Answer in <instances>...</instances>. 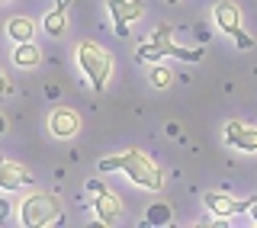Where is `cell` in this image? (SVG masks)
<instances>
[{
    "instance_id": "6da1fadb",
    "label": "cell",
    "mask_w": 257,
    "mask_h": 228,
    "mask_svg": "<svg viewBox=\"0 0 257 228\" xmlns=\"http://www.w3.org/2000/svg\"><path fill=\"white\" fill-rule=\"evenodd\" d=\"M100 170H125V177L135 186H145V190H155V193L164 186V174H161V167L145 151H139V148L122 151V154H116V158H103Z\"/></svg>"
},
{
    "instance_id": "7a4b0ae2",
    "label": "cell",
    "mask_w": 257,
    "mask_h": 228,
    "mask_svg": "<svg viewBox=\"0 0 257 228\" xmlns=\"http://www.w3.org/2000/svg\"><path fill=\"white\" fill-rule=\"evenodd\" d=\"M77 64L84 68V77L93 84L96 93L106 90L109 74H112V58L106 48H100L96 42H80L77 45Z\"/></svg>"
},
{
    "instance_id": "3957f363",
    "label": "cell",
    "mask_w": 257,
    "mask_h": 228,
    "mask_svg": "<svg viewBox=\"0 0 257 228\" xmlns=\"http://www.w3.org/2000/svg\"><path fill=\"white\" fill-rule=\"evenodd\" d=\"M58 215H61V206H58V199L48 196V193H32V196H26L23 206H20V218H23L26 228L52 225Z\"/></svg>"
},
{
    "instance_id": "277c9868",
    "label": "cell",
    "mask_w": 257,
    "mask_h": 228,
    "mask_svg": "<svg viewBox=\"0 0 257 228\" xmlns=\"http://www.w3.org/2000/svg\"><path fill=\"white\" fill-rule=\"evenodd\" d=\"M212 16H215V26H219L225 36L235 39L238 48H254V39L241 29V10H238L235 0H219L215 10H212Z\"/></svg>"
},
{
    "instance_id": "5b68a950",
    "label": "cell",
    "mask_w": 257,
    "mask_h": 228,
    "mask_svg": "<svg viewBox=\"0 0 257 228\" xmlns=\"http://www.w3.org/2000/svg\"><path fill=\"white\" fill-rule=\"evenodd\" d=\"M161 58H180V61L193 64V61L203 58V48H183V45H174L167 39V42H145L135 52V61H161Z\"/></svg>"
},
{
    "instance_id": "8992f818",
    "label": "cell",
    "mask_w": 257,
    "mask_h": 228,
    "mask_svg": "<svg viewBox=\"0 0 257 228\" xmlns=\"http://www.w3.org/2000/svg\"><path fill=\"white\" fill-rule=\"evenodd\" d=\"M87 193L93 196V212H96V218H100L103 225H116L119 212H122V202H119L116 193L106 190L100 180H87Z\"/></svg>"
},
{
    "instance_id": "52a82bcc",
    "label": "cell",
    "mask_w": 257,
    "mask_h": 228,
    "mask_svg": "<svg viewBox=\"0 0 257 228\" xmlns=\"http://www.w3.org/2000/svg\"><path fill=\"white\" fill-rule=\"evenodd\" d=\"M203 202H206V209H209L212 215L231 218V215H238V212H247L254 199H235V196H225V193L209 190V193H203Z\"/></svg>"
},
{
    "instance_id": "ba28073f",
    "label": "cell",
    "mask_w": 257,
    "mask_h": 228,
    "mask_svg": "<svg viewBox=\"0 0 257 228\" xmlns=\"http://www.w3.org/2000/svg\"><path fill=\"white\" fill-rule=\"evenodd\" d=\"M145 13L142 0H109V16H112V26H116L119 36H128V23L139 20Z\"/></svg>"
},
{
    "instance_id": "9c48e42d",
    "label": "cell",
    "mask_w": 257,
    "mask_h": 228,
    "mask_svg": "<svg viewBox=\"0 0 257 228\" xmlns=\"http://www.w3.org/2000/svg\"><path fill=\"white\" fill-rule=\"evenodd\" d=\"M225 142L235 145L238 151H257V129L244 122H228L225 126Z\"/></svg>"
},
{
    "instance_id": "30bf717a",
    "label": "cell",
    "mask_w": 257,
    "mask_h": 228,
    "mask_svg": "<svg viewBox=\"0 0 257 228\" xmlns=\"http://www.w3.org/2000/svg\"><path fill=\"white\" fill-rule=\"evenodd\" d=\"M77 112L74 109H68V106H58L52 112V116H48V129H52V135L55 138H71L77 132Z\"/></svg>"
},
{
    "instance_id": "8fae6325",
    "label": "cell",
    "mask_w": 257,
    "mask_h": 228,
    "mask_svg": "<svg viewBox=\"0 0 257 228\" xmlns=\"http://www.w3.org/2000/svg\"><path fill=\"white\" fill-rule=\"evenodd\" d=\"M29 183H32V174L26 167L0 158V190H16V186H29Z\"/></svg>"
},
{
    "instance_id": "7c38bea8",
    "label": "cell",
    "mask_w": 257,
    "mask_h": 228,
    "mask_svg": "<svg viewBox=\"0 0 257 228\" xmlns=\"http://www.w3.org/2000/svg\"><path fill=\"white\" fill-rule=\"evenodd\" d=\"M7 36H10L13 42H32V36H36V23H32L29 16H13V20L7 23Z\"/></svg>"
},
{
    "instance_id": "4fadbf2b",
    "label": "cell",
    "mask_w": 257,
    "mask_h": 228,
    "mask_svg": "<svg viewBox=\"0 0 257 228\" xmlns=\"http://www.w3.org/2000/svg\"><path fill=\"white\" fill-rule=\"evenodd\" d=\"M13 61L20 64V68H36V64L42 61V52L36 48V42H16V48H13Z\"/></svg>"
},
{
    "instance_id": "5bb4252c",
    "label": "cell",
    "mask_w": 257,
    "mask_h": 228,
    "mask_svg": "<svg viewBox=\"0 0 257 228\" xmlns=\"http://www.w3.org/2000/svg\"><path fill=\"white\" fill-rule=\"evenodd\" d=\"M64 10H68V7H61V4H58L52 13L45 16V23H42V26H45L48 36H61V32H64V26H68V16H64Z\"/></svg>"
},
{
    "instance_id": "9a60e30c",
    "label": "cell",
    "mask_w": 257,
    "mask_h": 228,
    "mask_svg": "<svg viewBox=\"0 0 257 228\" xmlns=\"http://www.w3.org/2000/svg\"><path fill=\"white\" fill-rule=\"evenodd\" d=\"M151 84H155V87H167V84H171V71H167V68H155V71H151Z\"/></svg>"
},
{
    "instance_id": "2e32d148",
    "label": "cell",
    "mask_w": 257,
    "mask_h": 228,
    "mask_svg": "<svg viewBox=\"0 0 257 228\" xmlns=\"http://www.w3.org/2000/svg\"><path fill=\"white\" fill-rule=\"evenodd\" d=\"M171 39V26H158L155 36H151V42H167Z\"/></svg>"
},
{
    "instance_id": "e0dca14e",
    "label": "cell",
    "mask_w": 257,
    "mask_h": 228,
    "mask_svg": "<svg viewBox=\"0 0 257 228\" xmlns=\"http://www.w3.org/2000/svg\"><path fill=\"white\" fill-rule=\"evenodd\" d=\"M7 93H10V80H7V77H4V71H0V100H4Z\"/></svg>"
},
{
    "instance_id": "ac0fdd59",
    "label": "cell",
    "mask_w": 257,
    "mask_h": 228,
    "mask_svg": "<svg viewBox=\"0 0 257 228\" xmlns=\"http://www.w3.org/2000/svg\"><path fill=\"white\" fill-rule=\"evenodd\" d=\"M151 218H155V225H158V218H167V209L164 206H155V209H151Z\"/></svg>"
},
{
    "instance_id": "d6986e66",
    "label": "cell",
    "mask_w": 257,
    "mask_h": 228,
    "mask_svg": "<svg viewBox=\"0 0 257 228\" xmlns=\"http://www.w3.org/2000/svg\"><path fill=\"white\" fill-rule=\"evenodd\" d=\"M7 212H10V202H4V199H0V218H4Z\"/></svg>"
},
{
    "instance_id": "ffe728a7",
    "label": "cell",
    "mask_w": 257,
    "mask_h": 228,
    "mask_svg": "<svg viewBox=\"0 0 257 228\" xmlns=\"http://www.w3.org/2000/svg\"><path fill=\"white\" fill-rule=\"evenodd\" d=\"M247 212H251V218H254V222H257V199L251 202V209H247Z\"/></svg>"
},
{
    "instance_id": "44dd1931",
    "label": "cell",
    "mask_w": 257,
    "mask_h": 228,
    "mask_svg": "<svg viewBox=\"0 0 257 228\" xmlns=\"http://www.w3.org/2000/svg\"><path fill=\"white\" fill-rule=\"evenodd\" d=\"M4 129H7V122H4V116H0V132H4Z\"/></svg>"
},
{
    "instance_id": "7402d4cb",
    "label": "cell",
    "mask_w": 257,
    "mask_h": 228,
    "mask_svg": "<svg viewBox=\"0 0 257 228\" xmlns=\"http://www.w3.org/2000/svg\"><path fill=\"white\" fill-rule=\"evenodd\" d=\"M171 4H177V0H171Z\"/></svg>"
}]
</instances>
